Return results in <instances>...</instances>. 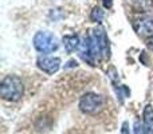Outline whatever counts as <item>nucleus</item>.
I'll list each match as a JSON object with an SVG mask.
<instances>
[{"instance_id": "20e7f679", "label": "nucleus", "mask_w": 153, "mask_h": 134, "mask_svg": "<svg viewBox=\"0 0 153 134\" xmlns=\"http://www.w3.org/2000/svg\"><path fill=\"white\" fill-rule=\"evenodd\" d=\"M103 106V98L95 93H86L79 101V109L86 114H95Z\"/></svg>"}, {"instance_id": "39448f33", "label": "nucleus", "mask_w": 153, "mask_h": 134, "mask_svg": "<svg viewBox=\"0 0 153 134\" xmlns=\"http://www.w3.org/2000/svg\"><path fill=\"white\" fill-rule=\"evenodd\" d=\"M133 28L140 36H146L153 31V19L151 16H143L133 23Z\"/></svg>"}, {"instance_id": "6e6552de", "label": "nucleus", "mask_w": 153, "mask_h": 134, "mask_svg": "<svg viewBox=\"0 0 153 134\" xmlns=\"http://www.w3.org/2000/svg\"><path fill=\"white\" fill-rule=\"evenodd\" d=\"M79 38L76 35H67V36L63 38V46L66 48L67 53H73L75 48L79 47Z\"/></svg>"}, {"instance_id": "423d86ee", "label": "nucleus", "mask_w": 153, "mask_h": 134, "mask_svg": "<svg viewBox=\"0 0 153 134\" xmlns=\"http://www.w3.org/2000/svg\"><path fill=\"white\" fill-rule=\"evenodd\" d=\"M38 67L42 71L50 74H55L61 67V59L59 58H39L38 59Z\"/></svg>"}, {"instance_id": "9b49d317", "label": "nucleus", "mask_w": 153, "mask_h": 134, "mask_svg": "<svg viewBox=\"0 0 153 134\" xmlns=\"http://www.w3.org/2000/svg\"><path fill=\"white\" fill-rule=\"evenodd\" d=\"M121 134H130V132H129V124H128V122H124V124H122Z\"/></svg>"}, {"instance_id": "ddd939ff", "label": "nucleus", "mask_w": 153, "mask_h": 134, "mask_svg": "<svg viewBox=\"0 0 153 134\" xmlns=\"http://www.w3.org/2000/svg\"><path fill=\"white\" fill-rule=\"evenodd\" d=\"M103 1V5H105L106 8H110L111 4H113V0H102Z\"/></svg>"}, {"instance_id": "1a4fd4ad", "label": "nucleus", "mask_w": 153, "mask_h": 134, "mask_svg": "<svg viewBox=\"0 0 153 134\" xmlns=\"http://www.w3.org/2000/svg\"><path fill=\"white\" fill-rule=\"evenodd\" d=\"M102 18H103V12L98 7H95L94 10H93V12H91V20L101 21V20H102Z\"/></svg>"}, {"instance_id": "f03ea898", "label": "nucleus", "mask_w": 153, "mask_h": 134, "mask_svg": "<svg viewBox=\"0 0 153 134\" xmlns=\"http://www.w3.org/2000/svg\"><path fill=\"white\" fill-rule=\"evenodd\" d=\"M24 93L23 82L16 75H8L3 79L0 84V95L3 99L10 102H18Z\"/></svg>"}, {"instance_id": "f8f14e48", "label": "nucleus", "mask_w": 153, "mask_h": 134, "mask_svg": "<svg viewBox=\"0 0 153 134\" xmlns=\"http://www.w3.org/2000/svg\"><path fill=\"white\" fill-rule=\"evenodd\" d=\"M146 46H148V48H151V50H153V35H152V36L148 39V42H146Z\"/></svg>"}, {"instance_id": "0eeeda50", "label": "nucleus", "mask_w": 153, "mask_h": 134, "mask_svg": "<svg viewBox=\"0 0 153 134\" xmlns=\"http://www.w3.org/2000/svg\"><path fill=\"white\" fill-rule=\"evenodd\" d=\"M144 127L146 134H153V107L151 105L144 109Z\"/></svg>"}, {"instance_id": "9d476101", "label": "nucleus", "mask_w": 153, "mask_h": 134, "mask_svg": "<svg viewBox=\"0 0 153 134\" xmlns=\"http://www.w3.org/2000/svg\"><path fill=\"white\" fill-rule=\"evenodd\" d=\"M134 134H146L145 127H144L138 121L134 122Z\"/></svg>"}, {"instance_id": "7ed1b4c3", "label": "nucleus", "mask_w": 153, "mask_h": 134, "mask_svg": "<svg viewBox=\"0 0 153 134\" xmlns=\"http://www.w3.org/2000/svg\"><path fill=\"white\" fill-rule=\"evenodd\" d=\"M34 46L39 53L50 54L58 48V39L50 32H38L34 38Z\"/></svg>"}, {"instance_id": "f257e3e1", "label": "nucleus", "mask_w": 153, "mask_h": 134, "mask_svg": "<svg viewBox=\"0 0 153 134\" xmlns=\"http://www.w3.org/2000/svg\"><path fill=\"white\" fill-rule=\"evenodd\" d=\"M87 38H89L90 53H91L94 61L100 58H110V44H109V39L105 34V30L101 27L94 28L90 32V35H87Z\"/></svg>"}]
</instances>
